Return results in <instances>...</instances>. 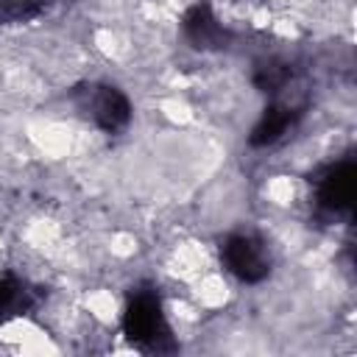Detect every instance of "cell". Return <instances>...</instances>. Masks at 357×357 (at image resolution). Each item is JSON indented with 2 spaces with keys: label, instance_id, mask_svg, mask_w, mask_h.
Instances as JSON below:
<instances>
[{
  "label": "cell",
  "instance_id": "1",
  "mask_svg": "<svg viewBox=\"0 0 357 357\" xmlns=\"http://www.w3.org/2000/svg\"><path fill=\"white\" fill-rule=\"evenodd\" d=\"M123 335L145 351H170L173 337L162 298L153 287H137L123 307Z\"/></svg>",
  "mask_w": 357,
  "mask_h": 357
},
{
  "label": "cell",
  "instance_id": "2",
  "mask_svg": "<svg viewBox=\"0 0 357 357\" xmlns=\"http://www.w3.org/2000/svg\"><path fill=\"white\" fill-rule=\"evenodd\" d=\"M220 257H223L226 271L245 284H259L262 279H268L271 265H273L268 243L248 231L229 234L220 245Z\"/></svg>",
  "mask_w": 357,
  "mask_h": 357
},
{
  "label": "cell",
  "instance_id": "3",
  "mask_svg": "<svg viewBox=\"0 0 357 357\" xmlns=\"http://www.w3.org/2000/svg\"><path fill=\"white\" fill-rule=\"evenodd\" d=\"M315 206L324 215H346L354 201V162L340 159L315 173Z\"/></svg>",
  "mask_w": 357,
  "mask_h": 357
},
{
  "label": "cell",
  "instance_id": "4",
  "mask_svg": "<svg viewBox=\"0 0 357 357\" xmlns=\"http://www.w3.org/2000/svg\"><path fill=\"white\" fill-rule=\"evenodd\" d=\"M81 109L106 134H117L131 123V100L123 89L112 84H95L84 89Z\"/></svg>",
  "mask_w": 357,
  "mask_h": 357
},
{
  "label": "cell",
  "instance_id": "5",
  "mask_svg": "<svg viewBox=\"0 0 357 357\" xmlns=\"http://www.w3.org/2000/svg\"><path fill=\"white\" fill-rule=\"evenodd\" d=\"M298 117H301V112L293 103H287L282 98H273V103L259 114V120H257V126L251 131V145L271 148V145L282 142L293 131V126H296Z\"/></svg>",
  "mask_w": 357,
  "mask_h": 357
},
{
  "label": "cell",
  "instance_id": "6",
  "mask_svg": "<svg viewBox=\"0 0 357 357\" xmlns=\"http://www.w3.org/2000/svg\"><path fill=\"white\" fill-rule=\"evenodd\" d=\"M36 304H39V293L28 279L17 273H0V324L28 315Z\"/></svg>",
  "mask_w": 357,
  "mask_h": 357
},
{
  "label": "cell",
  "instance_id": "7",
  "mask_svg": "<svg viewBox=\"0 0 357 357\" xmlns=\"http://www.w3.org/2000/svg\"><path fill=\"white\" fill-rule=\"evenodd\" d=\"M184 33L187 39L201 47V50H212V47H220L226 39H229V31L223 28V22L212 14V8L204 3V6H192L184 17Z\"/></svg>",
  "mask_w": 357,
  "mask_h": 357
},
{
  "label": "cell",
  "instance_id": "8",
  "mask_svg": "<svg viewBox=\"0 0 357 357\" xmlns=\"http://www.w3.org/2000/svg\"><path fill=\"white\" fill-rule=\"evenodd\" d=\"M290 78H293V67L279 56H271L254 67V86L271 98H279L290 84Z\"/></svg>",
  "mask_w": 357,
  "mask_h": 357
}]
</instances>
